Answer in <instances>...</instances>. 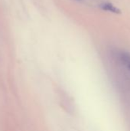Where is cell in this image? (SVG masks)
Listing matches in <instances>:
<instances>
[{
	"instance_id": "obj_2",
	"label": "cell",
	"mask_w": 130,
	"mask_h": 131,
	"mask_svg": "<svg viewBox=\"0 0 130 131\" xmlns=\"http://www.w3.org/2000/svg\"><path fill=\"white\" fill-rule=\"evenodd\" d=\"M121 61L123 63V64L129 69L130 71V56L126 54H123L121 55Z\"/></svg>"
},
{
	"instance_id": "obj_1",
	"label": "cell",
	"mask_w": 130,
	"mask_h": 131,
	"mask_svg": "<svg viewBox=\"0 0 130 131\" xmlns=\"http://www.w3.org/2000/svg\"><path fill=\"white\" fill-rule=\"evenodd\" d=\"M102 9L105 10V11H109L113 13H120V10L119 8H117L115 5H113L111 3H104L101 5Z\"/></svg>"
}]
</instances>
